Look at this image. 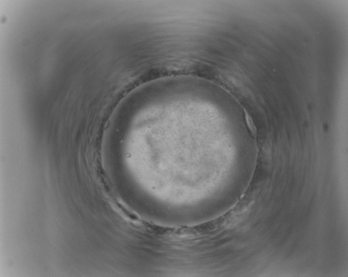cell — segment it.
<instances>
[{
  "label": "cell",
  "instance_id": "obj_1",
  "mask_svg": "<svg viewBox=\"0 0 348 277\" xmlns=\"http://www.w3.org/2000/svg\"><path fill=\"white\" fill-rule=\"evenodd\" d=\"M245 116H246V120L248 126L249 127V128L250 129V130H251L252 132L253 133H255L256 130L255 126V125L253 124V121L252 120L251 118L250 117V116H249V114L247 112H245Z\"/></svg>",
  "mask_w": 348,
  "mask_h": 277
}]
</instances>
